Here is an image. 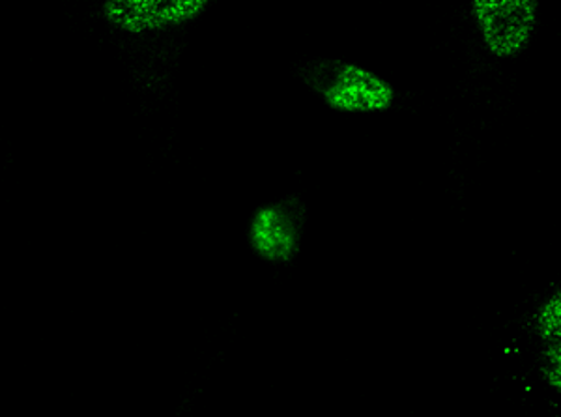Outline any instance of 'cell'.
Instances as JSON below:
<instances>
[{"label":"cell","instance_id":"1","mask_svg":"<svg viewBox=\"0 0 561 417\" xmlns=\"http://www.w3.org/2000/svg\"><path fill=\"white\" fill-rule=\"evenodd\" d=\"M298 78L330 109L348 115H375L391 109L397 102L393 84L362 66L314 58L300 66Z\"/></svg>","mask_w":561,"mask_h":417},{"label":"cell","instance_id":"2","mask_svg":"<svg viewBox=\"0 0 561 417\" xmlns=\"http://www.w3.org/2000/svg\"><path fill=\"white\" fill-rule=\"evenodd\" d=\"M306 225L307 206L300 197L266 202L249 218V250L264 264L288 266L300 255Z\"/></svg>","mask_w":561,"mask_h":417},{"label":"cell","instance_id":"3","mask_svg":"<svg viewBox=\"0 0 561 417\" xmlns=\"http://www.w3.org/2000/svg\"><path fill=\"white\" fill-rule=\"evenodd\" d=\"M486 51L497 60L520 57L534 38L539 0H470Z\"/></svg>","mask_w":561,"mask_h":417},{"label":"cell","instance_id":"4","mask_svg":"<svg viewBox=\"0 0 561 417\" xmlns=\"http://www.w3.org/2000/svg\"><path fill=\"white\" fill-rule=\"evenodd\" d=\"M214 0H103L105 23L129 36L165 33L198 20Z\"/></svg>","mask_w":561,"mask_h":417},{"label":"cell","instance_id":"5","mask_svg":"<svg viewBox=\"0 0 561 417\" xmlns=\"http://www.w3.org/2000/svg\"><path fill=\"white\" fill-rule=\"evenodd\" d=\"M534 324L541 347L542 379L550 390L561 393V289L542 300Z\"/></svg>","mask_w":561,"mask_h":417}]
</instances>
